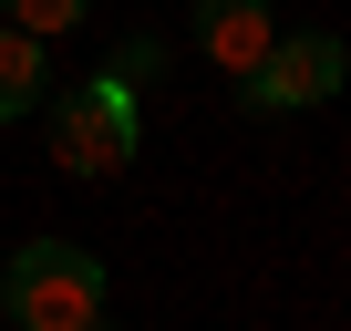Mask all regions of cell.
<instances>
[{
  "instance_id": "obj_1",
  "label": "cell",
  "mask_w": 351,
  "mask_h": 331,
  "mask_svg": "<svg viewBox=\"0 0 351 331\" xmlns=\"http://www.w3.org/2000/svg\"><path fill=\"white\" fill-rule=\"evenodd\" d=\"M0 310H11L21 331H93L104 321V259L73 249V238H32V249H11Z\"/></svg>"
},
{
  "instance_id": "obj_5",
  "label": "cell",
  "mask_w": 351,
  "mask_h": 331,
  "mask_svg": "<svg viewBox=\"0 0 351 331\" xmlns=\"http://www.w3.org/2000/svg\"><path fill=\"white\" fill-rule=\"evenodd\" d=\"M42 93H52V42H42V32H21V21H0V124L32 114Z\"/></svg>"
},
{
  "instance_id": "obj_3",
  "label": "cell",
  "mask_w": 351,
  "mask_h": 331,
  "mask_svg": "<svg viewBox=\"0 0 351 331\" xmlns=\"http://www.w3.org/2000/svg\"><path fill=\"white\" fill-rule=\"evenodd\" d=\"M341 73H351V62H341V42H330V32H300V42L279 32L238 83H248V114H310V104H330V93H341Z\"/></svg>"
},
{
  "instance_id": "obj_2",
  "label": "cell",
  "mask_w": 351,
  "mask_h": 331,
  "mask_svg": "<svg viewBox=\"0 0 351 331\" xmlns=\"http://www.w3.org/2000/svg\"><path fill=\"white\" fill-rule=\"evenodd\" d=\"M134 83L124 73H93L83 93H62L52 104V166L62 176H124L134 166Z\"/></svg>"
},
{
  "instance_id": "obj_7",
  "label": "cell",
  "mask_w": 351,
  "mask_h": 331,
  "mask_svg": "<svg viewBox=\"0 0 351 331\" xmlns=\"http://www.w3.org/2000/svg\"><path fill=\"white\" fill-rule=\"evenodd\" d=\"M104 73H124V83H155V73H165V42H145V32H134V42L104 62Z\"/></svg>"
},
{
  "instance_id": "obj_4",
  "label": "cell",
  "mask_w": 351,
  "mask_h": 331,
  "mask_svg": "<svg viewBox=\"0 0 351 331\" xmlns=\"http://www.w3.org/2000/svg\"><path fill=\"white\" fill-rule=\"evenodd\" d=\"M269 42H279V11H269V0H197V52L217 73H248Z\"/></svg>"
},
{
  "instance_id": "obj_6",
  "label": "cell",
  "mask_w": 351,
  "mask_h": 331,
  "mask_svg": "<svg viewBox=\"0 0 351 331\" xmlns=\"http://www.w3.org/2000/svg\"><path fill=\"white\" fill-rule=\"evenodd\" d=\"M83 11H93V0H0V21H21V32H42V42H62Z\"/></svg>"
}]
</instances>
